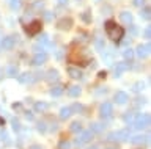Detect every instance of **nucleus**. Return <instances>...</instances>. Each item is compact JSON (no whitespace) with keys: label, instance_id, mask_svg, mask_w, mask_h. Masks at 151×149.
Segmentation results:
<instances>
[{"label":"nucleus","instance_id":"nucleus-1","mask_svg":"<svg viewBox=\"0 0 151 149\" xmlns=\"http://www.w3.org/2000/svg\"><path fill=\"white\" fill-rule=\"evenodd\" d=\"M106 31H107V36L113 41H120L123 38V35H124V30L112 21L106 22Z\"/></svg>","mask_w":151,"mask_h":149},{"label":"nucleus","instance_id":"nucleus-2","mask_svg":"<svg viewBox=\"0 0 151 149\" xmlns=\"http://www.w3.org/2000/svg\"><path fill=\"white\" fill-rule=\"evenodd\" d=\"M69 60L73 63H77V64H88V61H90V55H88V52L85 49H82V50H73L71 52V55H69Z\"/></svg>","mask_w":151,"mask_h":149},{"label":"nucleus","instance_id":"nucleus-3","mask_svg":"<svg viewBox=\"0 0 151 149\" xmlns=\"http://www.w3.org/2000/svg\"><path fill=\"white\" fill-rule=\"evenodd\" d=\"M134 127L137 130H142V129H146L150 125V116L146 115V113H142L139 116H135V119H134Z\"/></svg>","mask_w":151,"mask_h":149},{"label":"nucleus","instance_id":"nucleus-4","mask_svg":"<svg viewBox=\"0 0 151 149\" xmlns=\"http://www.w3.org/2000/svg\"><path fill=\"white\" fill-rule=\"evenodd\" d=\"M150 49H151L150 44H139L137 49H135V52H134V55H137L140 60H143V58H146L150 55Z\"/></svg>","mask_w":151,"mask_h":149},{"label":"nucleus","instance_id":"nucleus-5","mask_svg":"<svg viewBox=\"0 0 151 149\" xmlns=\"http://www.w3.org/2000/svg\"><path fill=\"white\" fill-rule=\"evenodd\" d=\"M14 46H16V38H14V36H6V38H3L2 43H0V47L5 49V50H11Z\"/></svg>","mask_w":151,"mask_h":149},{"label":"nucleus","instance_id":"nucleus-6","mask_svg":"<svg viewBox=\"0 0 151 149\" xmlns=\"http://www.w3.org/2000/svg\"><path fill=\"white\" fill-rule=\"evenodd\" d=\"M47 61V55L46 52H36L35 57L32 60V64H35V66H41V64H44Z\"/></svg>","mask_w":151,"mask_h":149},{"label":"nucleus","instance_id":"nucleus-7","mask_svg":"<svg viewBox=\"0 0 151 149\" xmlns=\"http://www.w3.org/2000/svg\"><path fill=\"white\" fill-rule=\"evenodd\" d=\"M129 138V132L124 129V130H118L115 133H110V140H116V141H126Z\"/></svg>","mask_w":151,"mask_h":149},{"label":"nucleus","instance_id":"nucleus-8","mask_svg":"<svg viewBox=\"0 0 151 149\" xmlns=\"http://www.w3.org/2000/svg\"><path fill=\"white\" fill-rule=\"evenodd\" d=\"M113 113V107L110 102H104V104L101 105V116L102 118H110Z\"/></svg>","mask_w":151,"mask_h":149},{"label":"nucleus","instance_id":"nucleus-9","mask_svg":"<svg viewBox=\"0 0 151 149\" xmlns=\"http://www.w3.org/2000/svg\"><path fill=\"white\" fill-rule=\"evenodd\" d=\"M25 31H27L28 35H36V33H40V31H41V22H40V21L32 22L28 27H25Z\"/></svg>","mask_w":151,"mask_h":149},{"label":"nucleus","instance_id":"nucleus-10","mask_svg":"<svg viewBox=\"0 0 151 149\" xmlns=\"http://www.w3.org/2000/svg\"><path fill=\"white\" fill-rule=\"evenodd\" d=\"M129 69V64L127 61H121V63H116L115 66V77H121V72H124Z\"/></svg>","mask_w":151,"mask_h":149},{"label":"nucleus","instance_id":"nucleus-11","mask_svg":"<svg viewBox=\"0 0 151 149\" xmlns=\"http://www.w3.org/2000/svg\"><path fill=\"white\" fill-rule=\"evenodd\" d=\"M19 82H21V83H33V82H35V74L24 72L22 76H19Z\"/></svg>","mask_w":151,"mask_h":149},{"label":"nucleus","instance_id":"nucleus-12","mask_svg":"<svg viewBox=\"0 0 151 149\" xmlns=\"http://www.w3.org/2000/svg\"><path fill=\"white\" fill-rule=\"evenodd\" d=\"M91 137H93V132H91V130H88V132H83V133L77 138V144H85V143H88Z\"/></svg>","mask_w":151,"mask_h":149},{"label":"nucleus","instance_id":"nucleus-13","mask_svg":"<svg viewBox=\"0 0 151 149\" xmlns=\"http://www.w3.org/2000/svg\"><path fill=\"white\" fill-rule=\"evenodd\" d=\"M71 25H73V21H71L69 17H68V19L65 17V19H60L58 21V29L60 30H69Z\"/></svg>","mask_w":151,"mask_h":149},{"label":"nucleus","instance_id":"nucleus-14","mask_svg":"<svg viewBox=\"0 0 151 149\" xmlns=\"http://www.w3.org/2000/svg\"><path fill=\"white\" fill-rule=\"evenodd\" d=\"M115 101L118 102V104H126V102L129 101V96H127L126 93H123V91H118L115 94Z\"/></svg>","mask_w":151,"mask_h":149},{"label":"nucleus","instance_id":"nucleus-15","mask_svg":"<svg viewBox=\"0 0 151 149\" xmlns=\"http://www.w3.org/2000/svg\"><path fill=\"white\" fill-rule=\"evenodd\" d=\"M120 19H121L123 24L129 25L131 22H132V14H131L129 11H123V13H120Z\"/></svg>","mask_w":151,"mask_h":149},{"label":"nucleus","instance_id":"nucleus-16","mask_svg":"<svg viewBox=\"0 0 151 149\" xmlns=\"http://www.w3.org/2000/svg\"><path fill=\"white\" fill-rule=\"evenodd\" d=\"M46 80H47V82H57V80H58V71H55V69H50V71L47 72Z\"/></svg>","mask_w":151,"mask_h":149},{"label":"nucleus","instance_id":"nucleus-17","mask_svg":"<svg viewBox=\"0 0 151 149\" xmlns=\"http://www.w3.org/2000/svg\"><path fill=\"white\" fill-rule=\"evenodd\" d=\"M71 113H73V107H63V108L60 110V118L66 119V118L71 116Z\"/></svg>","mask_w":151,"mask_h":149},{"label":"nucleus","instance_id":"nucleus-18","mask_svg":"<svg viewBox=\"0 0 151 149\" xmlns=\"http://www.w3.org/2000/svg\"><path fill=\"white\" fill-rule=\"evenodd\" d=\"M68 74L73 78H80V77H82V71L77 69V68H68Z\"/></svg>","mask_w":151,"mask_h":149},{"label":"nucleus","instance_id":"nucleus-19","mask_svg":"<svg viewBox=\"0 0 151 149\" xmlns=\"http://www.w3.org/2000/svg\"><path fill=\"white\" fill-rule=\"evenodd\" d=\"M38 44H41L42 47H50V41H49V36H47L46 33H42L41 35V38H40V41H38Z\"/></svg>","mask_w":151,"mask_h":149},{"label":"nucleus","instance_id":"nucleus-20","mask_svg":"<svg viewBox=\"0 0 151 149\" xmlns=\"http://www.w3.org/2000/svg\"><path fill=\"white\" fill-rule=\"evenodd\" d=\"M140 17H142V19H145V21H150V17H151V8L150 6H145L143 10L140 11Z\"/></svg>","mask_w":151,"mask_h":149},{"label":"nucleus","instance_id":"nucleus-21","mask_svg":"<svg viewBox=\"0 0 151 149\" xmlns=\"http://www.w3.org/2000/svg\"><path fill=\"white\" fill-rule=\"evenodd\" d=\"M123 57H124L126 61H129V63H131V61H132V58H134V50L127 47V49L124 50V52H123Z\"/></svg>","mask_w":151,"mask_h":149},{"label":"nucleus","instance_id":"nucleus-22","mask_svg":"<svg viewBox=\"0 0 151 149\" xmlns=\"http://www.w3.org/2000/svg\"><path fill=\"white\" fill-rule=\"evenodd\" d=\"M102 58H104V61L109 63V64H112V61H113L112 52H107V50H102Z\"/></svg>","mask_w":151,"mask_h":149},{"label":"nucleus","instance_id":"nucleus-23","mask_svg":"<svg viewBox=\"0 0 151 149\" xmlns=\"http://www.w3.org/2000/svg\"><path fill=\"white\" fill-rule=\"evenodd\" d=\"M68 94H69L71 97H77V96L80 94V88H79V86H76V85H74V86H71L69 90H68Z\"/></svg>","mask_w":151,"mask_h":149},{"label":"nucleus","instance_id":"nucleus-24","mask_svg":"<svg viewBox=\"0 0 151 149\" xmlns=\"http://www.w3.org/2000/svg\"><path fill=\"white\" fill-rule=\"evenodd\" d=\"M146 138H148V137H140V135H137V137L131 138V141L134 143V144H142V143H146V141H148Z\"/></svg>","mask_w":151,"mask_h":149},{"label":"nucleus","instance_id":"nucleus-25","mask_svg":"<svg viewBox=\"0 0 151 149\" xmlns=\"http://www.w3.org/2000/svg\"><path fill=\"white\" fill-rule=\"evenodd\" d=\"M22 5V0H9V6H11V10L17 11L19 8Z\"/></svg>","mask_w":151,"mask_h":149},{"label":"nucleus","instance_id":"nucleus-26","mask_svg":"<svg viewBox=\"0 0 151 149\" xmlns=\"http://www.w3.org/2000/svg\"><path fill=\"white\" fill-rule=\"evenodd\" d=\"M6 76L8 77H16L17 76V68L16 66H8L6 68Z\"/></svg>","mask_w":151,"mask_h":149},{"label":"nucleus","instance_id":"nucleus-27","mask_svg":"<svg viewBox=\"0 0 151 149\" xmlns=\"http://www.w3.org/2000/svg\"><path fill=\"white\" fill-rule=\"evenodd\" d=\"M47 107H49V105H47L46 102H36V104H35V110L36 111H46Z\"/></svg>","mask_w":151,"mask_h":149},{"label":"nucleus","instance_id":"nucleus-28","mask_svg":"<svg viewBox=\"0 0 151 149\" xmlns=\"http://www.w3.org/2000/svg\"><path fill=\"white\" fill-rule=\"evenodd\" d=\"M61 93H63V86H61V85L54 86V88L50 90V94H52V96H60Z\"/></svg>","mask_w":151,"mask_h":149},{"label":"nucleus","instance_id":"nucleus-29","mask_svg":"<svg viewBox=\"0 0 151 149\" xmlns=\"http://www.w3.org/2000/svg\"><path fill=\"white\" fill-rule=\"evenodd\" d=\"M134 119H135V115L134 113H126L124 115V123L132 124V123H134Z\"/></svg>","mask_w":151,"mask_h":149},{"label":"nucleus","instance_id":"nucleus-30","mask_svg":"<svg viewBox=\"0 0 151 149\" xmlns=\"http://www.w3.org/2000/svg\"><path fill=\"white\" fill-rule=\"evenodd\" d=\"M33 10H42L44 8V2H41V0H36L35 3H33Z\"/></svg>","mask_w":151,"mask_h":149},{"label":"nucleus","instance_id":"nucleus-31","mask_svg":"<svg viewBox=\"0 0 151 149\" xmlns=\"http://www.w3.org/2000/svg\"><path fill=\"white\" fill-rule=\"evenodd\" d=\"M94 44H96L98 50H101V52H102L104 49H106V44H104V43H102V39H99V38H98L96 41H94Z\"/></svg>","mask_w":151,"mask_h":149},{"label":"nucleus","instance_id":"nucleus-32","mask_svg":"<svg viewBox=\"0 0 151 149\" xmlns=\"http://www.w3.org/2000/svg\"><path fill=\"white\" fill-rule=\"evenodd\" d=\"M71 130H73V132H80V130H82V125H80L79 123H73V125H71Z\"/></svg>","mask_w":151,"mask_h":149},{"label":"nucleus","instance_id":"nucleus-33","mask_svg":"<svg viewBox=\"0 0 151 149\" xmlns=\"http://www.w3.org/2000/svg\"><path fill=\"white\" fill-rule=\"evenodd\" d=\"M102 130V125L101 124H93L91 125V132H101Z\"/></svg>","mask_w":151,"mask_h":149},{"label":"nucleus","instance_id":"nucleus-34","mask_svg":"<svg viewBox=\"0 0 151 149\" xmlns=\"http://www.w3.org/2000/svg\"><path fill=\"white\" fill-rule=\"evenodd\" d=\"M13 129L16 130V132H17V130H21V124H19L17 119H13Z\"/></svg>","mask_w":151,"mask_h":149},{"label":"nucleus","instance_id":"nucleus-35","mask_svg":"<svg viewBox=\"0 0 151 149\" xmlns=\"http://www.w3.org/2000/svg\"><path fill=\"white\" fill-rule=\"evenodd\" d=\"M143 36H145L146 39H150V38H151V29H150V27H146V29H145V31H143Z\"/></svg>","mask_w":151,"mask_h":149},{"label":"nucleus","instance_id":"nucleus-36","mask_svg":"<svg viewBox=\"0 0 151 149\" xmlns=\"http://www.w3.org/2000/svg\"><path fill=\"white\" fill-rule=\"evenodd\" d=\"M52 17H54V14H52L50 11H46V13H44V19H46V21H52Z\"/></svg>","mask_w":151,"mask_h":149},{"label":"nucleus","instance_id":"nucleus-37","mask_svg":"<svg viewBox=\"0 0 151 149\" xmlns=\"http://www.w3.org/2000/svg\"><path fill=\"white\" fill-rule=\"evenodd\" d=\"M60 149H69V143L68 141H61L60 143Z\"/></svg>","mask_w":151,"mask_h":149},{"label":"nucleus","instance_id":"nucleus-38","mask_svg":"<svg viewBox=\"0 0 151 149\" xmlns=\"http://www.w3.org/2000/svg\"><path fill=\"white\" fill-rule=\"evenodd\" d=\"M140 90H143V83H135V85H134V91H140Z\"/></svg>","mask_w":151,"mask_h":149},{"label":"nucleus","instance_id":"nucleus-39","mask_svg":"<svg viewBox=\"0 0 151 149\" xmlns=\"http://www.w3.org/2000/svg\"><path fill=\"white\" fill-rule=\"evenodd\" d=\"M132 3H134L135 6H142V5H143V3H145V0H134V2H132Z\"/></svg>","mask_w":151,"mask_h":149},{"label":"nucleus","instance_id":"nucleus-40","mask_svg":"<svg viewBox=\"0 0 151 149\" xmlns=\"http://www.w3.org/2000/svg\"><path fill=\"white\" fill-rule=\"evenodd\" d=\"M38 130H40V132H44V130H46V124H44V123H40V125H38Z\"/></svg>","mask_w":151,"mask_h":149},{"label":"nucleus","instance_id":"nucleus-41","mask_svg":"<svg viewBox=\"0 0 151 149\" xmlns=\"http://www.w3.org/2000/svg\"><path fill=\"white\" fill-rule=\"evenodd\" d=\"M131 33H132V35H137V29H135L134 25H131Z\"/></svg>","mask_w":151,"mask_h":149},{"label":"nucleus","instance_id":"nucleus-42","mask_svg":"<svg viewBox=\"0 0 151 149\" xmlns=\"http://www.w3.org/2000/svg\"><path fill=\"white\" fill-rule=\"evenodd\" d=\"M58 5H68V0H58Z\"/></svg>","mask_w":151,"mask_h":149},{"label":"nucleus","instance_id":"nucleus-43","mask_svg":"<svg viewBox=\"0 0 151 149\" xmlns=\"http://www.w3.org/2000/svg\"><path fill=\"white\" fill-rule=\"evenodd\" d=\"M3 124H5V121H3V119H0V125H3Z\"/></svg>","mask_w":151,"mask_h":149},{"label":"nucleus","instance_id":"nucleus-44","mask_svg":"<svg viewBox=\"0 0 151 149\" xmlns=\"http://www.w3.org/2000/svg\"><path fill=\"white\" fill-rule=\"evenodd\" d=\"M32 149H40V148H38V146H33V148H32Z\"/></svg>","mask_w":151,"mask_h":149},{"label":"nucleus","instance_id":"nucleus-45","mask_svg":"<svg viewBox=\"0 0 151 149\" xmlns=\"http://www.w3.org/2000/svg\"><path fill=\"white\" fill-rule=\"evenodd\" d=\"M0 43H2V38H0ZM0 49H2V47H0Z\"/></svg>","mask_w":151,"mask_h":149},{"label":"nucleus","instance_id":"nucleus-46","mask_svg":"<svg viewBox=\"0 0 151 149\" xmlns=\"http://www.w3.org/2000/svg\"><path fill=\"white\" fill-rule=\"evenodd\" d=\"M0 74H2V71H0Z\"/></svg>","mask_w":151,"mask_h":149}]
</instances>
